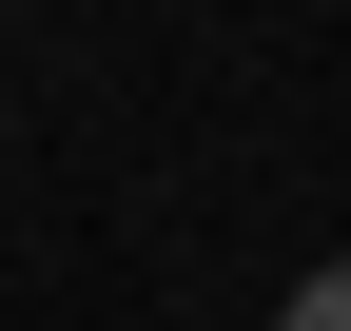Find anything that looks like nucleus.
Segmentation results:
<instances>
[{
  "label": "nucleus",
  "mask_w": 351,
  "mask_h": 331,
  "mask_svg": "<svg viewBox=\"0 0 351 331\" xmlns=\"http://www.w3.org/2000/svg\"><path fill=\"white\" fill-rule=\"evenodd\" d=\"M274 331H351V254H332V273H293V312H274Z\"/></svg>",
  "instance_id": "nucleus-1"
}]
</instances>
